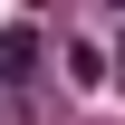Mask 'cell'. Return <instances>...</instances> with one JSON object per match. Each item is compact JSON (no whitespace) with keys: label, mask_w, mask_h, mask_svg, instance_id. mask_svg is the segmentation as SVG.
Instances as JSON below:
<instances>
[{"label":"cell","mask_w":125,"mask_h":125,"mask_svg":"<svg viewBox=\"0 0 125 125\" xmlns=\"http://www.w3.org/2000/svg\"><path fill=\"white\" fill-rule=\"evenodd\" d=\"M39 77V29L19 19V29H0V87H29Z\"/></svg>","instance_id":"1"},{"label":"cell","mask_w":125,"mask_h":125,"mask_svg":"<svg viewBox=\"0 0 125 125\" xmlns=\"http://www.w3.org/2000/svg\"><path fill=\"white\" fill-rule=\"evenodd\" d=\"M67 77H77V87H106L115 67H106V48H96V39H77V48H67Z\"/></svg>","instance_id":"2"},{"label":"cell","mask_w":125,"mask_h":125,"mask_svg":"<svg viewBox=\"0 0 125 125\" xmlns=\"http://www.w3.org/2000/svg\"><path fill=\"white\" fill-rule=\"evenodd\" d=\"M115 77H125V58H115Z\"/></svg>","instance_id":"3"},{"label":"cell","mask_w":125,"mask_h":125,"mask_svg":"<svg viewBox=\"0 0 125 125\" xmlns=\"http://www.w3.org/2000/svg\"><path fill=\"white\" fill-rule=\"evenodd\" d=\"M115 10H125V0H115Z\"/></svg>","instance_id":"4"}]
</instances>
